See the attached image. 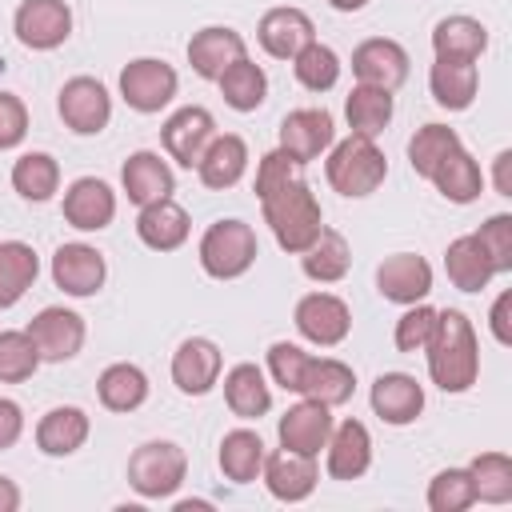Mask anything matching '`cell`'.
Masks as SVG:
<instances>
[{
  "label": "cell",
  "instance_id": "cell-52",
  "mask_svg": "<svg viewBox=\"0 0 512 512\" xmlns=\"http://www.w3.org/2000/svg\"><path fill=\"white\" fill-rule=\"evenodd\" d=\"M508 312H512V292H500L492 312H488V324H492V336L496 344H512V324H508Z\"/></svg>",
  "mask_w": 512,
  "mask_h": 512
},
{
  "label": "cell",
  "instance_id": "cell-23",
  "mask_svg": "<svg viewBox=\"0 0 512 512\" xmlns=\"http://www.w3.org/2000/svg\"><path fill=\"white\" fill-rule=\"evenodd\" d=\"M324 464H328V476L332 480H360L372 464V436L360 420H344L328 432V444H324Z\"/></svg>",
  "mask_w": 512,
  "mask_h": 512
},
{
  "label": "cell",
  "instance_id": "cell-28",
  "mask_svg": "<svg viewBox=\"0 0 512 512\" xmlns=\"http://www.w3.org/2000/svg\"><path fill=\"white\" fill-rule=\"evenodd\" d=\"M192 224H188V212L168 196V200H156V204H144L140 216H136V236L152 248V252H172L188 240Z\"/></svg>",
  "mask_w": 512,
  "mask_h": 512
},
{
  "label": "cell",
  "instance_id": "cell-8",
  "mask_svg": "<svg viewBox=\"0 0 512 512\" xmlns=\"http://www.w3.org/2000/svg\"><path fill=\"white\" fill-rule=\"evenodd\" d=\"M28 336H32V344H36V352H40V364L48 360V364H64V360H72L80 348H84V336H88V328H84V316L80 312H72V308H40L32 320H28V328H24Z\"/></svg>",
  "mask_w": 512,
  "mask_h": 512
},
{
  "label": "cell",
  "instance_id": "cell-29",
  "mask_svg": "<svg viewBox=\"0 0 512 512\" xmlns=\"http://www.w3.org/2000/svg\"><path fill=\"white\" fill-rule=\"evenodd\" d=\"M244 168H248V144H244V136H236V132L212 136V144L204 148V156H200V164H196L200 184H204V188H216V192L232 188V184L244 176Z\"/></svg>",
  "mask_w": 512,
  "mask_h": 512
},
{
  "label": "cell",
  "instance_id": "cell-13",
  "mask_svg": "<svg viewBox=\"0 0 512 512\" xmlns=\"http://www.w3.org/2000/svg\"><path fill=\"white\" fill-rule=\"evenodd\" d=\"M352 76H356V84H372V88L396 92L408 80V52H404V44H396L388 36L360 40L352 48Z\"/></svg>",
  "mask_w": 512,
  "mask_h": 512
},
{
  "label": "cell",
  "instance_id": "cell-27",
  "mask_svg": "<svg viewBox=\"0 0 512 512\" xmlns=\"http://www.w3.org/2000/svg\"><path fill=\"white\" fill-rule=\"evenodd\" d=\"M428 88H432V100L440 108L464 112L476 100V88H480L476 60H444V56H436V64L428 68Z\"/></svg>",
  "mask_w": 512,
  "mask_h": 512
},
{
  "label": "cell",
  "instance_id": "cell-38",
  "mask_svg": "<svg viewBox=\"0 0 512 512\" xmlns=\"http://www.w3.org/2000/svg\"><path fill=\"white\" fill-rule=\"evenodd\" d=\"M428 180L436 184V192H440L448 204H472V200L480 196V188H484V172H480V164L472 160V152H468L464 144H460Z\"/></svg>",
  "mask_w": 512,
  "mask_h": 512
},
{
  "label": "cell",
  "instance_id": "cell-50",
  "mask_svg": "<svg viewBox=\"0 0 512 512\" xmlns=\"http://www.w3.org/2000/svg\"><path fill=\"white\" fill-rule=\"evenodd\" d=\"M24 136H28V108H24V100L12 96V92H0V152L16 148Z\"/></svg>",
  "mask_w": 512,
  "mask_h": 512
},
{
  "label": "cell",
  "instance_id": "cell-12",
  "mask_svg": "<svg viewBox=\"0 0 512 512\" xmlns=\"http://www.w3.org/2000/svg\"><path fill=\"white\" fill-rule=\"evenodd\" d=\"M212 136H216V120H212V112L200 108V104L176 108V112L164 120V128H160L164 152H168L180 168H196L200 156H204V148L212 144Z\"/></svg>",
  "mask_w": 512,
  "mask_h": 512
},
{
  "label": "cell",
  "instance_id": "cell-7",
  "mask_svg": "<svg viewBox=\"0 0 512 512\" xmlns=\"http://www.w3.org/2000/svg\"><path fill=\"white\" fill-rule=\"evenodd\" d=\"M56 112L76 136H96L112 120V96L96 76H72L56 96Z\"/></svg>",
  "mask_w": 512,
  "mask_h": 512
},
{
  "label": "cell",
  "instance_id": "cell-24",
  "mask_svg": "<svg viewBox=\"0 0 512 512\" xmlns=\"http://www.w3.org/2000/svg\"><path fill=\"white\" fill-rule=\"evenodd\" d=\"M368 400H372V412L384 424H396V428L400 424H412L424 412V388L408 372H380Z\"/></svg>",
  "mask_w": 512,
  "mask_h": 512
},
{
  "label": "cell",
  "instance_id": "cell-14",
  "mask_svg": "<svg viewBox=\"0 0 512 512\" xmlns=\"http://www.w3.org/2000/svg\"><path fill=\"white\" fill-rule=\"evenodd\" d=\"M220 368H224V356L220 348L208 340V336H188L176 344L172 352V384L184 392V396H204L216 388L220 380Z\"/></svg>",
  "mask_w": 512,
  "mask_h": 512
},
{
  "label": "cell",
  "instance_id": "cell-20",
  "mask_svg": "<svg viewBox=\"0 0 512 512\" xmlns=\"http://www.w3.org/2000/svg\"><path fill=\"white\" fill-rule=\"evenodd\" d=\"M64 220L72 224V228H80V232H100V228H108L112 224V216H116V192L104 184V180H96V176H80V180H72L68 188H64Z\"/></svg>",
  "mask_w": 512,
  "mask_h": 512
},
{
  "label": "cell",
  "instance_id": "cell-16",
  "mask_svg": "<svg viewBox=\"0 0 512 512\" xmlns=\"http://www.w3.org/2000/svg\"><path fill=\"white\" fill-rule=\"evenodd\" d=\"M376 292L392 304H416L432 292V264L416 252H392L376 268Z\"/></svg>",
  "mask_w": 512,
  "mask_h": 512
},
{
  "label": "cell",
  "instance_id": "cell-32",
  "mask_svg": "<svg viewBox=\"0 0 512 512\" xmlns=\"http://www.w3.org/2000/svg\"><path fill=\"white\" fill-rule=\"evenodd\" d=\"M348 264H352V248H348V240L336 228H320V236L300 252V268L316 284L344 280L348 276Z\"/></svg>",
  "mask_w": 512,
  "mask_h": 512
},
{
  "label": "cell",
  "instance_id": "cell-35",
  "mask_svg": "<svg viewBox=\"0 0 512 512\" xmlns=\"http://www.w3.org/2000/svg\"><path fill=\"white\" fill-rule=\"evenodd\" d=\"M488 48V28L476 16H444L432 28V52L444 60H480Z\"/></svg>",
  "mask_w": 512,
  "mask_h": 512
},
{
  "label": "cell",
  "instance_id": "cell-6",
  "mask_svg": "<svg viewBox=\"0 0 512 512\" xmlns=\"http://www.w3.org/2000/svg\"><path fill=\"white\" fill-rule=\"evenodd\" d=\"M176 88H180V76H176V68L168 60L136 56V60H128L120 68V96H124V104L132 112H144V116L160 112L164 104H172Z\"/></svg>",
  "mask_w": 512,
  "mask_h": 512
},
{
  "label": "cell",
  "instance_id": "cell-26",
  "mask_svg": "<svg viewBox=\"0 0 512 512\" xmlns=\"http://www.w3.org/2000/svg\"><path fill=\"white\" fill-rule=\"evenodd\" d=\"M352 392H356V372L344 360H336V356H308L296 396H308V400H320L328 408H340V404L352 400Z\"/></svg>",
  "mask_w": 512,
  "mask_h": 512
},
{
  "label": "cell",
  "instance_id": "cell-43",
  "mask_svg": "<svg viewBox=\"0 0 512 512\" xmlns=\"http://www.w3.org/2000/svg\"><path fill=\"white\" fill-rule=\"evenodd\" d=\"M292 72H296L300 88H308V92H328V88H336V80H340V56H336L328 44L312 40V44H304V48L292 56Z\"/></svg>",
  "mask_w": 512,
  "mask_h": 512
},
{
  "label": "cell",
  "instance_id": "cell-17",
  "mask_svg": "<svg viewBox=\"0 0 512 512\" xmlns=\"http://www.w3.org/2000/svg\"><path fill=\"white\" fill-rule=\"evenodd\" d=\"M328 432H332V408L320 400H308V396L300 404H292L276 428L280 448L300 452V456H320V448L328 444Z\"/></svg>",
  "mask_w": 512,
  "mask_h": 512
},
{
  "label": "cell",
  "instance_id": "cell-33",
  "mask_svg": "<svg viewBox=\"0 0 512 512\" xmlns=\"http://www.w3.org/2000/svg\"><path fill=\"white\" fill-rule=\"evenodd\" d=\"M264 456H268V448H264L260 432H252V428H232V432H224V440H220V472H224L232 484H252V480H260Z\"/></svg>",
  "mask_w": 512,
  "mask_h": 512
},
{
  "label": "cell",
  "instance_id": "cell-46",
  "mask_svg": "<svg viewBox=\"0 0 512 512\" xmlns=\"http://www.w3.org/2000/svg\"><path fill=\"white\" fill-rule=\"evenodd\" d=\"M472 236H476V244L484 248V256L492 260L496 276H500V272H512V216H508V212L488 216V220L480 224V232H472Z\"/></svg>",
  "mask_w": 512,
  "mask_h": 512
},
{
  "label": "cell",
  "instance_id": "cell-19",
  "mask_svg": "<svg viewBox=\"0 0 512 512\" xmlns=\"http://www.w3.org/2000/svg\"><path fill=\"white\" fill-rule=\"evenodd\" d=\"M244 56H248V44H244V36H240L236 28H228V24H208V28L192 32V40H188V64H192V72L204 76V80H216L228 64H236V60H244Z\"/></svg>",
  "mask_w": 512,
  "mask_h": 512
},
{
  "label": "cell",
  "instance_id": "cell-47",
  "mask_svg": "<svg viewBox=\"0 0 512 512\" xmlns=\"http://www.w3.org/2000/svg\"><path fill=\"white\" fill-rule=\"evenodd\" d=\"M432 328H436V308H432V304H424V300H416V304H408V312L396 320L392 340H396V348H400V352H424V344H428Z\"/></svg>",
  "mask_w": 512,
  "mask_h": 512
},
{
  "label": "cell",
  "instance_id": "cell-48",
  "mask_svg": "<svg viewBox=\"0 0 512 512\" xmlns=\"http://www.w3.org/2000/svg\"><path fill=\"white\" fill-rule=\"evenodd\" d=\"M292 180H304V164L292 160L284 148L264 152L260 164H256V200L268 196V192H276V188H284V184H292Z\"/></svg>",
  "mask_w": 512,
  "mask_h": 512
},
{
  "label": "cell",
  "instance_id": "cell-15",
  "mask_svg": "<svg viewBox=\"0 0 512 512\" xmlns=\"http://www.w3.org/2000/svg\"><path fill=\"white\" fill-rule=\"evenodd\" d=\"M332 140H336V124H332V112L324 108H292L280 120V148L300 164L324 156Z\"/></svg>",
  "mask_w": 512,
  "mask_h": 512
},
{
  "label": "cell",
  "instance_id": "cell-44",
  "mask_svg": "<svg viewBox=\"0 0 512 512\" xmlns=\"http://www.w3.org/2000/svg\"><path fill=\"white\" fill-rule=\"evenodd\" d=\"M40 368V352L28 332L4 328L0 332V384H20Z\"/></svg>",
  "mask_w": 512,
  "mask_h": 512
},
{
  "label": "cell",
  "instance_id": "cell-49",
  "mask_svg": "<svg viewBox=\"0 0 512 512\" xmlns=\"http://www.w3.org/2000/svg\"><path fill=\"white\" fill-rule=\"evenodd\" d=\"M304 364H308V352L300 344H288V340H276L268 348V372L272 380L284 388V392H300V376H304Z\"/></svg>",
  "mask_w": 512,
  "mask_h": 512
},
{
  "label": "cell",
  "instance_id": "cell-25",
  "mask_svg": "<svg viewBox=\"0 0 512 512\" xmlns=\"http://www.w3.org/2000/svg\"><path fill=\"white\" fill-rule=\"evenodd\" d=\"M88 432H92L88 412L76 408V404H60V408H48L40 416V424H36V448L44 456H72V452L84 448Z\"/></svg>",
  "mask_w": 512,
  "mask_h": 512
},
{
  "label": "cell",
  "instance_id": "cell-4",
  "mask_svg": "<svg viewBox=\"0 0 512 512\" xmlns=\"http://www.w3.org/2000/svg\"><path fill=\"white\" fill-rule=\"evenodd\" d=\"M196 252H200V268H204L212 280H236V276H244V272L256 264L260 244H256L252 224L228 216V220H216V224L204 228Z\"/></svg>",
  "mask_w": 512,
  "mask_h": 512
},
{
  "label": "cell",
  "instance_id": "cell-39",
  "mask_svg": "<svg viewBox=\"0 0 512 512\" xmlns=\"http://www.w3.org/2000/svg\"><path fill=\"white\" fill-rule=\"evenodd\" d=\"M216 84H220V96H224V104H228L232 112H256V108L264 104V96H268V76H264V68L252 64L248 56L236 60V64H228V68L216 76Z\"/></svg>",
  "mask_w": 512,
  "mask_h": 512
},
{
  "label": "cell",
  "instance_id": "cell-40",
  "mask_svg": "<svg viewBox=\"0 0 512 512\" xmlns=\"http://www.w3.org/2000/svg\"><path fill=\"white\" fill-rule=\"evenodd\" d=\"M12 188H16L24 200L44 204V200H52L56 188H60V164H56L48 152H24V156H16V164H12Z\"/></svg>",
  "mask_w": 512,
  "mask_h": 512
},
{
  "label": "cell",
  "instance_id": "cell-5",
  "mask_svg": "<svg viewBox=\"0 0 512 512\" xmlns=\"http://www.w3.org/2000/svg\"><path fill=\"white\" fill-rule=\"evenodd\" d=\"M188 476V456L180 444L172 440H144L132 456H128V484L144 496V500H164L172 496Z\"/></svg>",
  "mask_w": 512,
  "mask_h": 512
},
{
  "label": "cell",
  "instance_id": "cell-55",
  "mask_svg": "<svg viewBox=\"0 0 512 512\" xmlns=\"http://www.w3.org/2000/svg\"><path fill=\"white\" fill-rule=\"evenodd\" d=\"M328 4H332L336 12H360V8L368 4V0H328Z\"/></svg>",
  "mask_w": 512,
  "mask_h": 512
},
{
  "label": "cell",
  "instance_id": "cell-53",
  "mask_svg": "<svg viewBox=\"0 0 512 512\" xmlns=\"http://www.w3.org/2000/svg\"><path fill=\"white\" fill-rule=\"evenodd\" d=\"M492 184L500 196H512V152L508 148L496 152V160H492Z\"/></svg>",
  "mask_w": 512,
  "mask_h": 512
},
{
  "label": "cell",
  "instance_id": "cell-34",
  "mask_svg": "<svg viewBox=\"0 0 512 512\" xmlns=\"http://www.w3.org/2000/svg\"><path fill=\"white\" fill-rule=\"evenodd\" d=\"M40 256L24 240H0V308L20 304V296L36 284Z\"/></svg>",
  "mask_w": 512,
  "mask_h": 512
},
{
  "label": "cell",
  "instance_id": "cell-45",
  "mask_svg": "<svg viewBox=\"0 0 512 512\" xmlns=\"http://www.w3.org/2000/svg\"><path fill=\"white\" fill-rule=\"evenodd\" d=\"M472 504H476V488H472L468 468H444L432 476V484H428V508L432 512H464Z\"/></svg>",
  "mask_w": 512,
  "mask_h": 512
},
{
  "label": "cell",
  "instance_id": "cell-37",
  "mask_svg": "<svg viewBox=\"0 0 512 512\" xmlns=\"http://www.w3.org/2000/svg\"><path fill=\"white\" fill-rule=\"evenodd\" d=\"M444 272L448 280L460 288V292H480L488 288V280L496 276L492 260L484 256V248L476 244V236H456L448 248H444Z\"/></svg>",
  "mask_w": 512,
  "mask_h": 512
},
{
  "label": "cell",
  "instance_id": "cell-30",
  "mask_svg": "<svg viewBox=\"0 0 512 512\" xmlns=\"http://www.w3.org/2000/svg\"><path fill=\"white\" fill-rule=\"evenodd\" d=\"M224 404L232 416L240 420H260L268 408H272V388L264 380V372L256 364H232L224 372Z\"/></svg>",
  "mask_w": 512,
  "mask_h": 512
},
{
  "label": "cell",
  "instance_id": "cell-41",
  "mask_svg": "<svg viewBox=\"0 0 512 512\" xmlns=\"http://www.w3.org/2000/svg\"><path fill=\"white\" fill-rule=\"evenodd\" d=\"M456 148H460L456 128H448V124H424V128H416V136L408 140V164H412L416 176L428 180Z\"/></svg>",
  "mask_w": 512,
  "mask_h": 512
},
{
  "label": "cell",
  "instance_id": "cell-54",
  "mask_svg": "<svg viewBox=\"0 0 512 512\" xmlns=\"http://www.w3.org/2000/svg\"><path fill=\"white\" fill-rule=\"evenodd\" d=\"M16 508H20V488L8 476H0V512H16Z\"/></svg>",
  "mask_w": 512,
  "mask_h": 512
},
{
  "label": "cell",
  "instance_id": "cell-3",
  "mask_svg": "<svg viewBox=\"0 0 512 512\" xmlns=\"http://www.w3.org/2000/svg\"><path fill=\"white\" fill-rule=\"evenodd\" d=\"M324 176H328V184H332L340 196L360 200V196H372V192L384 184L388 160H384V152L376 148L372 136H356V132H352V136H344V140H332L328 160H324Z\"/></svg>",
  "mask_w": 512,
  "mask_h": 512
},
{
  "label": "cell",
  "instance_id": "cell-10",
  "mask_svg": "<svg viewBox=\"0 0 512 512\" xmlns=\"http://www.w3.org/2000/svg\"><path fill=\"white\" fill-rule=\"evenodd\" d=\"M12 28L24 48L52 52L72 36V8L64 0H20Z\"/></svg>",
  "mask_w": 512,
  "mask_h": 512
},
{
  "label": "cell",
  "instance_id": "cell-9",
  "mask_svg": "<svg viewBox=\"0 0 512 512\" xmlns=\"http://www.w3.org/2000/svg\"><path fill=\"white\" fill-rule=\"evenodd\" d=\"M296 332L316 348H336L352 332V312L336 292H308L296 300Z\"/></svg>",
  "mask_w": 512,
  "mask_h": 512
},
{
  "label": "cell",
  "instance_id": "cell-18",
  "mask_svg": "<svg viewBox=\"0 0 512 512\" xmlns=\"http://www.w3.org/2000/svg\"><path fill=\"white\" fill-rule=\"evenodd\" d=\"M260 480H264V488H268L276 500H284V504H300V500L312 496V488H316V480H320V472H316V456H300V452L280 448V452L264 456Z\"/></svg>",
  "mask_w": 512,
  "mask_h": 512
},
{
  "label": "cell",
  "instance_id": "cell-42",
  "mask_svg": "<svg viewBox=\"0 0 512 512\" xmlns=\"http://www.w3.org/2000/svg\"><path fill=\"white\" fill-rule=\"evenodd\" d=\"M476 500L484 504H508L512 500V456L508 452H480L468 464Z\"/></svg>",
  "mask_w": 512,
  "mask_h": 512
},
{
  "label": "cell",
  "instance_id": "cell-11",
  "mask_svg": "<svg viewBox=\"0 0 512 512\" xmlns=\"http://www.w3.org/2000/svg\"><path fill=\"white\" fill-rule=\"evenodd\" d=\"M52 280L60 292L68 296H96L108 280V264H104V252L84 244V240H72V244H60L52 252Z\"/></svg>",
  "mask_w": 512,
  "mask_h": 512
},
{
  "label": "cell",
  "instance_id": "cell-21",
  "mask_svg": "<svg viewBox=\"0 0 512 512\" xmlns=\"http://www.w3.org/2000/svg\"><path fill=\"white\" fill-rule=\"evenodd\" d=\"M256 40H260V48H264L268 56H276V60H292L304 44L316 40V28H312V16H308V12L284 4V8H268V12L260 16Z\"/></svg>",
  "mask_w": 512,
  "mask_h": 512
},
{
  "label": "cell",
  "instance_id": "cell-36",
  "mask_svg": "<svg viewBox=\"0 0 512 512\" xmlns=\"http://www.w3.org/2000/svg\"><path fill=\"white\" fill-rule=\"evenodd\" d=\"M392 112H396V100L388 88H372V84H356L344 100V116H348V128L356 136H380L388 124H392Z\"/></svg>",
  "mask_w": 512,
  "mask_h": 512
},
{
  "label": "cell",
  "instance_id": "cell-22",
  "mask_svg": "<svg viewBox=\"0 0 512 512\" xmlns=\"http://www.w3.org/2000/svg\"><path fill=\"white\" fill-rule=\"evenodd\" d=\"M120 184H124V196H128L136 208L156 204V200H168V196L176 192L172 168L160 160V152H148V148H140V152H132V156L124 160Z\"/></svg>",
  "mask_w": 512,
  "mask_h": 512
},
{
  "label": "cell",
  "instance_id": "cell-2",
  "mask_svg": "<svg viewBox=\"0 0 512 512\" xmlns=\"http://www.w3.org/2000/svg\"><path fill=\"white\" fill-rule=\"evenodd\" d=\"M260 208H264V224L272 228L276 244L292 256H300L324 228V212H320V200L312 196V188L304 180H292L268 196H260Z\"/></svg>",
  "mask_w": 512,
  "mask_h": 512
},
{
  "label": "cell",
  "instance_id": "cell-31",
  "mask_svg": "<svg viewBox=\"0 0 512 512\" xmlns=\"http://www.w3.org/2000/svg\"><path fill=\"white\" fill-rule=\"evenodd\" d=\"M96 396L108 412H136L144 400H148V376L140 364H128V360H116L100 372L96 380Z\"/></svg>",
  "mask_w": 512,
  "mask_h": 512
},
{
  "label": "cell",
  "instance_id": "cell-51",
  "mask_svg": "<svg viewBox=\"0 0 512 512\" xmlns=\"http://www.w3.org/2000/svg\"><path fill=\"white\" fill-rule=\"evenodd\" d=\"M20 432H24V408L16 400L0 396V452L12 448L20 440Z\"/></svg>",
  "mask_w": 512,
  "mask_h": 512
},
{
  "label": "cell",
  "instance_id": "cell-1",
  "mask_svg": "<svg viewBox=\"0 0 512 512\" xmlns=\"http://www.w3.org/2000/svg\"><path fill=\"white\" fill-rule=\"evenodd\" d=\"M424 356H428V376L440 392H468L480 376V344L472 320L456 308L436 312V328L424 344Z\"/></svg>",
  "mask_w": 512,
  "mask_h": 512
}]
</instances>
